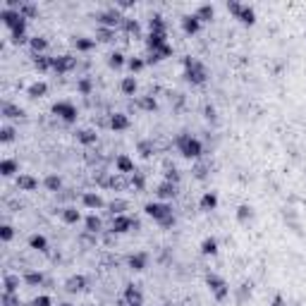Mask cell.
Masks as SVG:
<instances>
[{"label": "cell", "instance_id": "cell-43", "mask_svg": "<svg viewBox=\"0 0 306 306\" xmlns=\"http://www.w3.org/2000/svg\"><path fill=\"white\" fill-rule=\"evenodd\" d=\"M251 218H253V208H251L249 203H242V206L237 208V220H239V223H249Z\"/></svg>", "mask_w": 306, "mask_h": 306}, {"label": "cell", "instance_id": "cell-55", "mask_svg": "<svg viewBox=\"0 0 306 306\" xmlns=\"http://www.w3.org/2000/svg\"><path fill=\"white\" fill-rule=\"evenodd\" d=\"M156 53H158V57H161V60H167V57H172V53H175V51H172V46L167 43V46H163V48H161V51H156Z\"/></svg>", "mask_w": 306, "mask_h": 306}, {"label": "cell", "instance_id": "cell-4", "mask_svg": "<svg viewBox=\"0 0 306 306\" xmlns=\"http://www.w3.org/2000/svg\"><path fill=\"white\" fill-rule=\"evenodd\" d=\"M51 112L55 115L57 120L67 122V125L77 122V117H79V110H77V106H74L72 101H55L53 108H51Z\"/></svg>", "mask_w": 306, "mask_h": 306}, {"label": "cell", "instance_id": "cell-48", "mask_svg": "<svg viewBox=\"0 0 306 306\" xmlns=\"http://www.w3.org/2000/svg\"><path fill=\"white\" fill-rule=\"evenodd\" d=\"M77 91H79L82 96H91V91H93V82H91V77H82V79L77 82Z\"/></svg>", "mask_w": 306, "mask_h": 306}, {"label": "cell", "instance_id": "cell-57", "mask_svg": "<svg viewBox=\"0 0 306 306\" xmlns=\"http://www.w3.org/2000/svg\"><path fill=\"white\" fill-rule=\"evenodd\" d=\"M203 115H206V120H216V117H218L213 106H206V108H203Z\"/></svg>", "mask_w": 306, "mask_h": 306}, {"label": "cell", "instance_id": "cell-21", "mask_svg": "<svg viewBox=\"0 0 306 306\" xmlns=\"http://www.w3.org/2000/svg\"><path fill=\"white\" fill-rule=\"evenodd\" d=\"M60 218H62V223H65V225L82 223V213L77 211V206H65V208L60 211Z\"/></svg>", "mask_w": 306, "mask_h": 306}, {"label": "cell", "instance_id": "cell-41", "mask_svg": "<svg viewBox=\"0 0 306 306\" xmlns=\"http://www.w3.org/2000/svg\"><path fill=\"white\" fill-rule=\"evenodd\" d=\"M148 27H151V31H163V34H165V17L158 15V12L151 15V17H148Z\"/></svg>", "mask_w": 306, "mask_h": 306}, {"label": "cell", "instance_id": "cell-29", "mask_svg": "<svg viewBox=\"0 0 306 306\" xmlns=\"http://www.w3.org/2000/svg\"><path fill=\"white\" fill-rule=\"evenodd\" d=\"M2 117L19 120V117H24V108H19L17 103H2Z\"/></svg>", "mask_w": 306, "mask_h": 306}, {"label": "cell", "instance_id": "cell-10", "mask_svg": "<svg viewBox=\"0 0 306 306\" xmlns=\"http://www.w3.org/2000/svg\"><path fill=\"white\" fill-rule=\"evenodd\" d=\"M122 299H125V306H144V292H141L139 285H127L125 287V294H122Z\"/></svg>", "mask_w": 306, "mask_h": 306}, {"label": "cell", "instance_id": "cell-47", "mask_svg": "<svg viewBox=\"0 0 306 306\" xmlns=\"http://www.w3.org/2000/svg\"><path fill=\"white\" fill-rule=\"evenodd\" d=\"M19 12H22V17H24L27 22H29V19H36V17H38V7H36L34 2H24Z\"/></svg>", "mask_w": 306, "mask_h": 306}, {"label": "cell", "instance_id": "cell-14", "mask_svg": "<svg viewBox=\"0 0 306 306\" xmlns=\"http://www.w3.org/2000/svg\"><path fill=\"white\" fill-rule=\"evenodd\" d=\"M82 203L89 211H101V208H106V201H103V196L98 194V192H84Z\"/></svg>", "mask_w": 306, "mask_h": 306}, {"label": "cell", "instance_id": "cell-38", "mask_svg": "<svg viewBox=\"0 0 306 306\" xmlns=\"http://www.w3.org/2000/svg\"><path fill=\"white\" fill-rule=\"evenodd\" d=\"M108 208H110V213H112V216H127L125 211L129 208V203H127L125 198H112L110 203H108Z\"/></svg>", "mask_w": 306, "mask_h": 306}, {"label": "cell", "instance_id": "cell-50", "mask_svg": "<svg viewBox=\"0 0 306 306\" xmlns=\"http://www.w3.org/2000/svg\"><path fill=\"white\" fill-rule=\"evenodd\" d=\"M12 239H15V227L7 225V223H2L0 225V242L7 244V242H12Z\"/></svg>", "mask_w": 306, "mask_h": 306}, {"label": "cell", "instance_id": "cell-56", "mask_svg": "<svg viewBox=\"0 0 306 306\" xmlns=\"http://www.w3.org/2000/svg\"><path fill=\"white\" fill-rule=\"evenodd\" d=\"M239 7H242V2H237V0H230V2H227V12H230L232 17L239 12Z\"/></svg>", "mask_w": 306, "mask_h": 306}, {"label": "cell", "instance_id": "cell-39", "mask_svg": "<svg viewBox=\"0 0 306 306\" xmlns=\"http://www.w3.org/2000/svg\"><path fill=\"white\" fill-rule=\"evenodd\" d=\"M34 67H36L38 72H48V70H53V57H48V55H34Z\"/></svg>", "mask_w": 306, "mask_h": 306}, {"label": "cell", "instance_id": "cell-49", "mask_svg": "<svg viewBox=\"0 0 306 306\" xmlns=\"http://www.w3.org/2000/svg\"><path fill=\"white\" fill-rule=\"evenodd\" d=\"M122 27H125V31H127L129 36H141V24L137 22V19H129V17H127Z\"/></svg>", "mask_w": 306, "mask_h": 306}, {"label": "cell", "instance_id": "cell-5", "mask_svg": "<svg viewBox=\"0 0 306 306\" xmlns=\"http://www.w3.org/2000/svg\"><path fill=\"white\" fill-rule=\"evenodd\" d=\"M206 285H208L211 294H213L218 302H225V299L230 297V285H227V282H225V278H220V275H216V273H208V275H206Z\"/></svg>", "mask_w": 306, "mask_h": 306}, {"label": "cell", "instance_id": "cell-27", "mask_svg": "<svg viewBox=\"0 0 306 306\" xmlns=\"http://www.w3.org/2000/svg\"><path fill=\"white\" fill-rule=\"evenodd\" d=\"M19 172V163L15 161V158H2L0 161V175L2 177H12V175H17Z\"/></svg>", "mask_w": 306, "mask_h": 306}, {"label": "cell", "instance_id": "cell-52", "mask_svg": "<svg viewBox=\"0 0 306 306\" xmlns=\"http://www.w3.org/2000/svg\"><path fill=\"white\" fill-rule=\"evenodd\" d=\"M180 180H182L180 170H177V167H167V170H165V182H172V184H180Z\"/></svg>", "mask_w": 306, "mask_h": 306}, {"label": "cell", "instance_id": "cell-20", "mask_svg": "<svg viewBox=\"0 0 306 306\" xmlns=\"http://www.w3.org/2000/svg\"><path fill=\"white\" fill-rule=\"evenodd\" d=\"M234 19H239L244 27H253V24H256V10L249 7V5H242L239 12L234 15Z\"/></svg>", "mask_w": 306, "mask_h": 306}, {"label": "cell", "instance_id": "cell-3", "mask_svg": "<svg viewBox=\"0 0 306 306\" xmlns=\"http://www.w3.org/2000/svg\"><path fill=\"white\" fill-rule=\"evenodd\" d=\"M0 19H2V24L10 29L12 34H27V19L22 17L19 10H7V7H2Z\"/></svg>", "mask_w": 306, "mask_h": 306}, {"label": "cell", "instance_id": "cell-19", "mask_svg": "<svg viewBox=\"0 0 306 306\" xmlns=\"http://www.w3.org/2000/svg\"><path fill=\"white\" fill-rule=\"evenodd\" d=\"M17 189L19 192H36L38 189V180L34 175H17Z\"/></svg>", "mask_w": 306, "mask_h": 306}, {"label": "cell", "instance_id": "cell-58", "mask_svg": "<svg viewBox=\"0 0 306 306\" xmlns=\"http://www.w3.org/2000/svg\"><path fill=\"white\" fill-rule=\"evenodd\" d=\"M270 306H287V302H285V297H282V294H275V297H273V302H270Z\"/></svg>", "mask_w": 306, "mask_h": 306}, {"label": "cell", "instance_id": "cell-9", "mask_svg": "<svg viewBox=\"0 0 306 306\" xmlns=\"http://www.w3.org/2000/svg\"><path fill=\"white\" fill-rule=\"evenodd\" d=\"M72 70H77V57L74 55H57L53 57V72L55 74H67V72H72Z\"/></svg>", "mask_w": 306, "mask_h": 306}, {"label": "cell", "instance_id": "cell-32", "mask_svg": "<svg viewBox=\"0 0 306 306\" xmlns=\"http://www.w3.org/2000/svg\"><path fill=\"white\" fill-rule=\"evenodd\" d=\"M29 249L34 251H48V239H46V234H31L29 237Z\"/></svg>", "mask_w": 306, "mask_h": 306}, {"label": "cell", "instance_id": "cell-42", "mask_svg": "<svg viewBox=\"0 0 306 306\" xmlns=\"http://www.w3.org/2000/svg\"><path fill=\"white\" fill-rule=\"evenodd\" d=\"M122 65H127V57H125V53L115 51V53H110V55H108V67H112V70H120Z\"/></svg>", "mask_w": 306, "mask_h": 306}, {"label": "cell", "instance_id": "cell-16", "mask_svg": "<svg viewBox=\"0 0 306 306\" xmlns=\"http://www.w3.org/2000/svg\"><path fill=\"white\" fill-rule=\"evenodd\" d=\"M180 24H182V31H184L187 36H196V34L201 31V22H198L196 15H184V17L180 19Z\"/></svg>", "mask_w": 306, "mask_h": 306}, {"label": "cell", "instance_id": "cell-28", "mask_svg": "<svg viewBox=\"0 0 306 306\" xmlns=\"http://www.w3.org/2000/svg\"><path fill=\"white\" fill-rule=\"evenodd\" d=\"M77 141L82 144V146H96V141H98V134H96V129H79L77 132Z\"/></svg>", "mask_w": 306, "mask_h": 306}, {"label": "cell", "instance_id": "cell-11", "mask_svg": "<svg viewBox=\"0 0 306 306\" xmlns=\"http://www.w3.org/2000/svg\"><path fill=\"white\" fill-rule=\"evenodd\" d=\"M163 46H167V34H163V31H148V36H146V48H148V53H156V51H161Z\"/></svg>", "mask_w": 306, "mask_h": 306}, {"label": "cell", "instance_id": "cell-18", "mask_svg": "<svg viewBox=\"0 0 306 306\" xmlns=\"http://www.w3.org/2000/svg\"><path fill=\"white\" fill-rule=\"evenodd\" d=\"M86 285H89V280L84 278V275H72V278L65 280V289H67L70 294L84 292V289H86Z\"/></svg>", "mask_w": 306, "mask_h": 306}, {"label": "cell", "instance_id": "cell-15", "mask_svg": "<svg viewBox=\"0 0 306 306\" xmlns=\"http://www.w3.org/2000/svg\"><path fill=\"white\" fill-rule=\"evenodd\" d=\"M115 170H117L120 175H127V177L137 172V167H134V161H132V158H129L127 153H120V156L115 158Z\"/></svg>", "mask_w": 306, "mask_h": 306}, {"label": "cell", "instance_id": "cell-26", "mask_svg": "<svg viewBox=\"0 0 306 306\" xmlns=\"http://www.w3.org/2000/svg\"><path fill=\"white\" fill-rule=\"evenodd\" d=\"M72 46L79 51V53H89L96 48V38H86V36H74L72 38Z\"/></svg>", "mask_w": 306, "mask_h": 306}, {"label": "cell", "instance_id": "cell-45", "mask_svg": "<svg viewBox=\"0 0 306 306\" xmlns=\"http://www.w3.org/2000/svg\"><path fill=\"white\" fill-rule=\"evenodd\" d=\"M127 67H129V72L134 77V74H139L141 70L146 67V60H141V57H127Z\"/></svg>", "mask_w": 306, "mask_h": 306}, {"label": "cell", "instance_id": "cell-1", "mask_svg": "<svg viewBox=\"0 0 306 306\" xmlns=\"http://www.w3.org/2000/svg\"><path fill=\"white\" fill-rule=\"evenodd\" d=\"M182 65H184V79H187L189 84L201 86V84L208 82V70H206V65H203L201 60L187 55L184 60H182Z\"/></svg>", "mask_w": 306, "mask_h": 306}, {"label": "cell", "instance_id": "cell-30", "mask_svg": "<svg viewBox=\"0 0 306 306\" xmlns=\"http://www.w3.org/2000/svg\"><path fill=\"white\" fill-rule=\"evenodd\" d=\"M24 285L27 287H41L43 282H46V275L41 273V270H29V273H24Z\"/></svg>", "mask_w": 306, "mask_h": 306}, {"label": "cell", "instance_id": "cell-22", "mask_svg": "<svg viewBox=\"0 0 306 306\" xmlns=\"http://www.w3.org/2000/svg\"><path fill=\"white\" fill-rule=\"evenodd\" d=\"M198 208H201L203 213L216 211V208H218V194H216V192H206V194L198 198Z\"/></svg>", "mask_w": 306, "mask_h": 306}, {"label": "cell", "instance_id": "cell-23", "mask_svg": "<svg viewBox=\"0 0 306 306\" xmlns=\"http://www.w3.org/2000/svg\"><path fill=\"white\" fill-rule=\"evenodd\" d=\"M19 282H24V280H19V275H12V273L2 275V292L19 294Z\"/></svg>", "mask_w": 306, "mask_h": 306}, {"label": "cell", "instance_id": "cell-54", "mask_svg": "<svg viewBox=\"0 0 306 306\" xmlns=\"http://www.w3.org/2000/svg\"><path fill=\"white\" fill-rule=\"evenodd\" d=\"M31 306H53V299H51L48 294H38V297L31 302Z\"/></svg>", "mask_w": 306, "mask_h": 306}, {"label": "cell", "instance_id": "cell-6", "mask_svg": "<svg viewBox=\"0 0 306 306\" xmlns=\"http://www.w3.org/2000/svg\"><path fill=\"white\" fill-rule=\"evenodd\" d=\"M144 211H146V216L153 218L156 223H161V220H165V218L172 216V206H170L167 201H151V203L144 206Z\"/></svg>", "mask_w": 306, "mask_h": 306}, {"label": "cell", "instance_id": "cell-33", "mask_svg": "<svg viewBox=\"0 0 306 306\" xmlns=\"http://www.w3.org/2000/svg\"><path fill=\"white\" fill-rule=\"evenodd\" d=\"M137 153H139L141 158H151V156L156 153V144H153V139H141L139 144H137Z\"/></svg>", "mask_w": 306, "mask_h": 306}, {"label": "cell", "instance_id": "cell-36", "mask_svg": "<svg viewBox=\"0 0 306 306\" xmlns=\"http://www.w3.org/2000/svg\"><path fill=\"white\" fill-rule=\"evenodd\" d=\"M198 249H201L203 256H216V253H218V239H216V237H206Z\"/></svg>", "mask_w": 306, "mask_h": 306}, {"label": "cell", "instance_id": "cell-44", "mask_svg": "<svg viewBox=\"0 0 306 306\" xmlns=\"http://www.w3.org/2000/svg\"><path fill=\"white\" fill-rule=\"evenodd\" d=\"M129 187H132L134 192H144V187H146V177H144L141 172L129 175Z\"/></svg>", "mask_w": 306, "mask_h": 306}, {"label": "cell", "instance_id": "cell-46", "mask_svg": "<svg viewBox=\"0 0 306 306\" xmlns=\"http://www.w3.org/2000/svg\"><path fill=\"white\" fill-rule=\"evenodd\" d=\"M15 137H17L15 127H10V125L0 127V144H10V141H15Z\"/></svg>", "mask_w": 306, "mask_h": 306}, {"label": "cell", "instance_id": "cell-31", "mask_svg": "<svg viewBox=\"0 0 306 306\" xmlns=\"http://www.w3.org/2000/svg\"><path fill=\"white\" fill-rule=\"evenodd\" d=\"M46 93H48V84L41 82V79H38V82H34L27 89V96H29V98H43Z\"/></svg>", "mask_w": 306, "mask_h": 306}, {"label": "cell", "instance_id": "cell-40", "mask_svg": "<svg viewBox=\"0 0 306 306\" xmlns=\"http://www.w3.org/2000/svg\"><path fill=\"white\" fill-rule=\"evenodd\" d=\"M137 106H139L141 110H146V112L158 110V101H156L153 96H141L139 101H137Z\"/></svg>", "mask_w": 306, "mask_h": 306}, {"label": "cell", "instance_id": "cell-7", "mask_svg": "<svg viewBox=\"0 0 306 306\" xmlns=\"http://www.w3.org/2000/svg\"><path fill=\"white\" fill-rule=\"evenodd\" d=\"M132 230H139V220H134L129 216H112V223H110L112 234H127Z\"/></svg>", "mask_w": 306, "mask_h": 306}, {"label": "cell", "instance_id": "cell-2", "mask_svg": "<svg viewBox=\"0 0 306 306\" xmlns=\"http://www.w3.org/2000/svg\"><path fill=\"white\" fill-rule=\"evenodd\" d=\"M175 144H177V151H180L184 158H189V161H196V158L203 156V144L196 139V137L187 134V132H182V134L175 139Z\"/></svg>", "mask_w": 306, "mask_h": 306}, {"label": "cell", "instance_id": "cell-51", "mask_svg": "<svg viewBox=\"0 0 306 306\" xmlns=\"http://www.w3.org/2000/svg\"><path fill=\"white\" fill-rule=\"evenodd\" d=\"M96 38H98V41H103V43H110V41H115V29L98 27V31H96Z\"/></svg>", "mask_w": 306, "mask_h": 306}, {"label": "cell", "instance_id": "cell-12", "mask_svg": "<svg viewBox=\"0 0 306 306\" xmlns=\"http://www.w3.org/2000/svg\"><path fill=\"white\" fill-rule=\"evenodd\" d=\"M108 127H110L112 132H125V129L132 127V120H129L127 112H112L110 120H108Z\"/></svg>", "mask_w": 306, "mask_h": 306}, {"label": "cell", "instance_id": "cell-35", "mask_svg": "<svg viewBox=\"0 0 306 306\" xmlns=\"http://www.w3.org/2000/svg\"><path fill=\"white\" fill-rule=\"evenodd\" d=\"M137 89H139L137 77H125V79L120 82V91H122L125 96H134V93H137Z\"/></svg>", "mask_w": 306, "mask_h": 306}, {"label": "cell", "instance_id": "cell-61", "mask_svg": "<svg viewBox=\"0 0 306 306\" xmlns=\"http://www.w3.org/2000/svg\"><path fill=\"white\" fill-rule=\"evenodd\" d=\"M57 306H72V304H70V302H65V304H57Z\"/></svg>", "mask_w": 306, "mask_h": 306}, {"label": "cell", "instance_id": "cell-59", "mask_svg": "<svg viewBox=\"0 0 306 306\" xmlns=\"http://www.w3.org/2000/svg\"><path fill=\"white\" fill-rule=\"evenodd\" d=\"M158 225H161V227H165V230H167V227H175V216H170V218H165V220H161Z\"/></svg>", "mask_w": 306, "mask_h": 306}, {"label": "cell", "instance_id": "cell-25", "mask_svg": "<svg viewBox=\"0 0 306 306\" xmlns=\"http://www.w3.org/2000/svg\"><path fill=\"white\" fill-rule=\"evenodd\" d=\"M29 48L34 51V55H46V51H48V38H46V36H34V38H29Z\"/></svg>", "mask_w": 306, "mask_h": 306}, {"label": "cell", "instance_id": "cell-24", "mask_svg": "<svg viewBox=\"0 0 306 306\" xmlns=\"http://www.w3.org/2000/svg\"><path fill=\"white\" fill-rule=\"evenodd\" d=\"M84 227H86V232H91V234H101V232H103V220H101L96 213H91V216L84 218Z\"/></svg>", "mask_w": 306, "mask_h": 306}, {"label": "cell", "instance_id": "cell-53", "mask_svg": "<svg viewBox=\"0 0 306 306\" xmlns=\"http://www.w3.org/2000/svg\"><path fill=\"white\" fill-rule=\"evenodd\" d=\"M2 306H19V294L2 292Z\"/></svg>", "mask_w": 306, "mask_h": 306}, {"label": "cell", "instance_id": "cell-17", "mask_svg": "<svg viewBox=\"0 0 306 306\" xmlns=\"http://www.w3.org/2000/svg\"><path fill=\"white\" fill-rule=\"evenodd\" d=\"M156 196H158V201H170V198H175V196H177V184L163 180V182L156 187Z\"/></svg>", "mask_w": 306, "mask_h": 306}, {"label": "cell", "instance_id": "cell-37", "mask_svg": "<svg viewBox=\"0 0 306 306\" xmlns=\"http://www.w3.org/2000/svg\"><path fill=\"white\" fill-rule=\"evenodd\" d=\"M43 187H46L48 192H53V194L62 192V177H60V175H48V177L43 180Z\"/></svg>", "mask_w": 306, "mask_h": 306}, {"label": "cell", "instance_id": "cell-13", "mask_svg": "<svg viewBox=\"0 0 306 306\" xmlns=\"http://www.w3.org/2000/svg\"><path fill=\"white\" fill-rule=\"evenodd\" d=\"M127 266H129V270H134V273L146 270V268H148V253H146V251H137V253H132V256L127 258Z\"/></svg>", "mask_w": 306, "mask_h": 306}, {"label": "cell", "instance_id": "cell-60", "mask_svg": "<svg viewBox=\"0 0 306 306\" xmlns=\"http://www.w3.org/2000/svg\"><path fill=\"white\" fill-rule=\"evenodd\" d=\"M194 172H196V177H198V180H203V177H206V167H203V165H198Z\"/></svg>", "mask_w": 306, "mask_h": 306}, {"label": "cell", "instance_id": "cell-8", "mask_svg": "<svg viewBox=\"0 0 306 306\" xmlns=\"http://www.w3.org/2000/svg\"><path fill=\"white\" fill-rule=\"evenodd\" d=\"M125 19H127V17H122V12H120L117 7L103 10V12L98 15V24L106 27V29H117L120 24H125Z\"/></svg>", "mask_w": 306, "mask_h": 306}, {"label": "cell", "instance_id": "cell-34", "mask_svg": "<svg viewBox=\"0 0 306 306\" xmlns=\"http://www.w3.org/2000/svg\"><path fill=\"white\" fill-rule=\"evenodd\" d=\"M194 15L198 17L201 24H203V22H211V19L216 17V7H213V5H198V10H196Z\"/></svg>", "mask_w": 306, "mask_h": 306}]
</instances>
